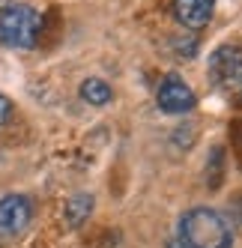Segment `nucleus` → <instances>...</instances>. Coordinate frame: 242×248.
Listing matches in <instances>:
<instances>
[{
  "label": "nucleus",
  "instance_id": "1",
  "mask_svg": "<svg viewBox=\"0 0 242 248\" xmlns=\"http://www.w3.org/2000/svg\"><path fill=\"white\" fill-rule=\"evenodd\" d=\"M177 233L182 248H233V224L212 206H195L182 212Z\"/></svg>",
  "mask_w": 242,
  "mask_h": 248
},
{
  "label": "nucleus",
  "instance_id": "2",
  "mask_svg": "<svg viewBox=\"0 0 242 248\" xmlns=\"http://www.w3.org/2000/svg\"><path fill=\"white\" fill-rule=\"evenodd\" d=\"M42 33V15L27 3H9L0 9V42L9 48H33Z\"/></svg>",
  "mask_w": 242,
  "mask_h": 248
},
{
  "label": "nucleus",
  "instance_id": "3",
  "mask_svg": "<svg viewBox=\"0 0 242 248\" xmlns=\"http://www.w3.org/2000/svg\"><path fill=\"white\" fill-rule=\"evenodd\" d=\"M33 218V203L24 194H6L0 198V236H21Z\"/></svg>",
  "mask_w": 242,
  "mask_h": 248
},
{
  "label": "nucleus",
  "instance_id": "4",
  "mask_svg": "<svg viewBox=\"0 0 242 248\" xmlns=\"http://www.w3.org/2000/svg\"><path fill=\"white\" fill-rule=\"evenodd\" d=\"M210 78L218 87H230L242 81V48L239 45H221L210 54Z\"/></svg>",
  "mask_w": 242,
  "mask_h": 248
},
{
  "label": "nucleus",
  "instance_id": "5",
  "mask_svg": "<svg viewBox=\"0 0 242 248\" xmlns=\"http://www.w3.org/2000/svg\"><path fill=\"white\" fill-rule=\"evenodd\" d=\"M155 99H159V108L165 114H188L195 108V90L180 75H165Z\"/></svg>",
  "mask_w": 242,
  "mask_h": 248
},
{
  "label": "nucleus",
  "instance_id": "6",
  "mask_svg": "<svg viewBox=\"0 0 242 248\" xmlns=\"http://www.w3.org/2000/svg\"><path fill=\"white\" fill-rule=\"evenodd\" d=\"M215 12V0H174V15L177 21L188 30H200L210 24Z\"/></svg>",
  "mask_w": 242,
  "mask_h": 248
},
{
  "label": "nucleus",
  "instance_id": "7",
  "mask_svg": "<svg viewBox=\"0 0 242 248\" xmlns=\"http://www.w3.org/2000/svg\"><path fill=\"white\" fill-rule=\"evenodd\" d=\"M81 99L96 105V108H102V105H108L114 99V93H111V87L102 78H87V81L81 84Z\"/></svg>",
  "mask_w": 242,
  "mask_h": 248
},
{
  "label": "nucleus",
  "instance_id": "8",
  "mask_svg": "<svg viewBox=\"0 0 242 248\" xmlns=\"http://www.w3.org/2000/svg\"><path fill=\"white\" fill-rule=\"evenodd\" d=\"M90 212H93V194H75V198L66 203V221L72 227H81L90 218Z\"/></svg>",
  "mask_w": 242,
  "mask_h": 248
},
{
  "label": "nucleus",
  "instance_id": "9",
  "mask_svg": "<svg viewBox=\"0 0 242 248\" xmlns=\"http://www.w3.org/2000/svg\"><path fill=\"white\" fill-rule=\"evenodd\" d=\"M9 120H12V102H9V96L0 93V126H6Z\"/></svg>",
  "mask_w": 242,
  "mask_h": 248
}]
</instances>
